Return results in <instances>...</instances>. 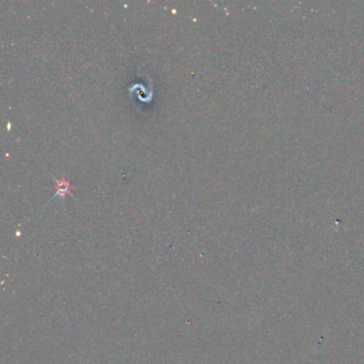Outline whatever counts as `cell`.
Segmentation results:
<instances>
[{"mask_svg":"<svg viewBox=\"0 0 364 364\" xmlns=\"http://www.w3.org/2000/svg\"><path fill=\"white\" fill-rule=\"evenodd\" d=\"M55 189H56V193L53 196V199L57 198V196H61L62 199H64L67 194H71L72 190L74 189V186L71 184V182L67 180V178L62 176L61 178L55 180Z\"/></svg>","mask_w":364,"mask_h":364,"instance_id":"6da1fadb","label":"cell"}]
</instances>
